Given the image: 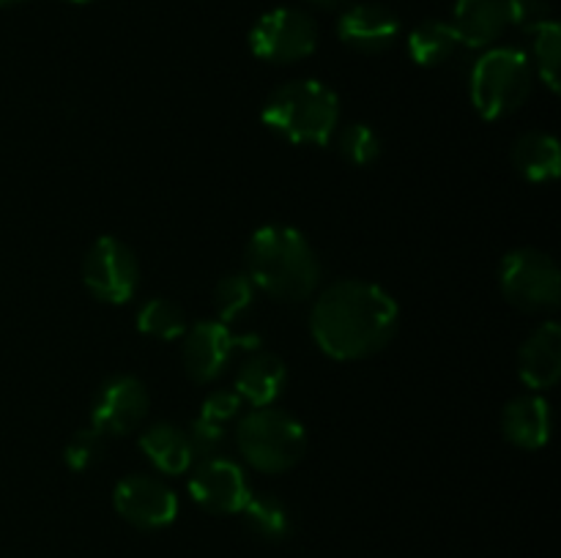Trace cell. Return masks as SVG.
<instances>
[{
	"instance_id": "ba28073f",
	"label": "cell",
	"mask_w": 561,
	"mask_h": 558,
	"mask_svg": "<svg viewBox=\"0 0 561 558\" xmlns=\"http://www.w3.org/2000/svg\"><path fill=\"white\" fill-rule=\"evenodd\" d=\"M318 25L307 11L272 9L252 25L250 49L266 63H296L316 53Z\"/></svg>"
},
{
	"instance_id": "484cf974",
	"label": "cell",
	"mask_w": 561,
	"mask_h": 558,
	"mask_svg": "<svg viewBox=\"0 0 561 558\" xmlns=\"http://www.w3.org/2000/svg\"><path fill=\"white\" fill-rule=\"evenodd\" d=\"M107 435L104 432H99L96 427H88V430H80L71 435V441L66 443V465H69L71 470H88L91 465H96L99 460L104 457V446H107Z\"/></svg>"
},
{
	"instance_id": "e0dca14e",
	"label": "cell",
	"mask_w": 561,
	"mask_h": 558,
	"mask_svg": "<svg viewBox=\"0 0 561 558\" xmlns=\"http://www.w3.org/2000/svg\"><path fill=\"white\" fill-rule=\"evenodd\" d=\"M502 430L504 438L520 449L546 446L551 435V405L537 394L510 399L502 414Z\"/></svg>"
},
{
	"instance_id": "277c9868",
	"label": "cell",
	"mask_w": 561,
	"mask_h": 558,
	"mask_svg": "<svg viewBox=\"0 0 561 558\" xmlns=\"http://www.w3.org/2000/svg\"><path fill=\"white\" fill-rule=\"evenodd\" d=\"M535 82L529 55L515 47L485 49L469 74V96L485 120L513 115L526 104Z\"/></svg>"
},
{
	"instance_id": "5b68a950",
	"label": "cell",
	"mask_w": 561,
	"mask_h": 558,
	"mask_svg": "<svg viewBox=\"0 0 561 558\" xmlns=\"http://www.w3.org/2000/svg\"><path fill=\"white\" fill-rule=\"evenodd\" d=\"M241 457L261 474H283L301 460L307 432L301 421L277 408H255L236 427Z\"/></svg>"
},
{
	"instance_id": "f546056e",
	"label": "cell",
	"mask_w": 561,
	"mask_h": 558,
	"mask_svg": "<svg viewBox=\"0 0 561 558\" xmlns=\"http://www.w3.org/2000/svg\"><path fill=\"white\" fill-rule=\"evenodd\" d=\"M312 5H321V9H337V5H343L345 0H310Z\"/></svg>"
},
{
	"instance_id": "7a4b0ae2",
	"label": "cell",
	"mask_w": 561,
	"mask_h": 558,
	"mask_svg": "<svg viewBox=\"0 0 561 558\" xmlns=\"http://www.w3.org/2000/svg\"><path fill=\"white\" fill-rule=\"evenodd\" d=\"M247 277L279 301L310 299L321 282V263L310 241L288 224L257 228L247 241Z\"/></svg>"
},
{
	"instance_id": "4fadbf2b",
	"label": "cell",
	"mask_w": 561,
	"mask_h": 558,
	"mask_svg": "<svg viewBox=\"0 0 561 558\" xmlns=\"http://www.w3.org/2000/svg\"><path fill=\"white\" fill-rule=\"evenodd\" d=\"M337 36L356 53H383L398 42L400 20L387 5L356 3L340 14Z\"/></svg>"
},
{
	"instance_id": "4316f807",
	"label": "cell",
	"mask_w": 561,
	"mask_h": 558,
	"mask_svg": "<svg viewBox=\"0 0 561 558\" xmlns=\"http://www.w3.org/2000/svg\"><path fill=\"white\" fill-rule=\"evenodd\" d=\"M186 438H190V446L195 457H217V452L225 443V427L206 419V416H197L190 425V430H186Z\"/></svg>"
},
{
	"instance_id": "3957f363",
	"label": "cell",
	"mask_w": 561,
	"mask_h": 558,
	"mask_svg": "<svg viewBox=\"0 0 561 558\" xmlns=\"http://www.w3.org/2000/svg\"><path fill=\"white\" fill-rule=\"evenodd\" d=\"M263 124L296 146H327L337 131V93L318 80H290L268 93Z\"/></svg>"
},
{
	"instance_id": "603a6c76",
	"label": "cell",
	"mask_w": 561,
	"mask_h": 558,
	"mask_svg": "<svg viewBox=\"0 0 561 558\" xmlns=\"http://www.w3.org/2000/svg\"><path fill=\"white\" fill-rule=\"evenodd\" d=\"M255 284L247 274H228L214 288V306L222 323H233L244 315L255 301Z\"/></svg>"
},
{
	"instance_id": "7402d4cb",
	"label": "cell",
	"mask_w": 561,
	"mask_h": 558,
	"mask_svg": "<svg viewBox=\"0 0 561 558\" xmlns=\"http://www.w3.org/2000/svg\"><path fill=\"white\" fill-rule=\"evenodd\" d=\"M137 328L153 339H179L184 337L190 323L179 304L168 299H151L137 312Z\"/></svg>"
},
{
	"instance_id": "1f68e13d",
	"label": "cell",
	"mask_w": 561,
	"mask_h": 558,
	"mask_svg": "<svg viewBox=\"0 0 561 558\" xmlns=\"http://www.w3.org/2000/svg\"><path fill=\"white\" fill-rule=\"evenodd\" d=\"M69 3H91V0H69Z\"/></svg>"
},
{
	"instance_id": "44dd1931",
	"label": "cell",
	"mask_w": 561,
	"mask_h": 558,
	"mask_svg": "<svg viewBox=\"0 0 561 558\" xmlns=\"http://www.w3.org/2000/svg\"><path fill=\"white\" fill-rule=\"evenodd\" d=\"M247 528L266 542H283L290 534V512L283 498L272 492H250L241 507Z\"/></svg>"
},
{
	"instance_id": "6da1fadb",
	"label": "cell",
	"mask_w": 561,
	"mask_h": 558,
	"mask_svg": "<svg viewBox=\"0 0 561 558\" xmlns=\"http://www.w3.org/2000/svg\"><path fill=\"white\" fill-rule=\"evenodd\" d=\"M398 321L400 310L387 290L362 279H343L321 290L310 312V332L327 356L356 361L387 348Z\"/></svg>"
},
{
	"instance_id": "f1b7e54d",
	"label": "cell",
	"mask_w": 561,
	"mask_h": 558,
	"mask_svg": "<svg viewBox=\"0 0 561 558\" xmlns=\"http://www.w3.org/2000/svg\"><path fill=\"white\" fill-rule=\"evenodd\" d=\"M241 397L236 392H211L206 399H203V414L206 419L217 421V425H225V421H230L233 416H239L241 410Z\"/></svg>"
},
{
	"instance_id": "2e32d148",
	"label": "cell",
	"mask_w": 561,
	"mask_h": 558,
	"mask_svg": "<svg viewBox=\"0 0 561 558\" xmlns=\"http://www.w3.org/2000/svg\"><path fill=\"white\" fill-rule=\"evenodd\" d=\"M285 383H288L285 361L274 353H255L236 372L233 392L252 408H268L283 394Z\"/></svg>"
},
{
	"instance_id": "cb8c5ba5",
	"label": "cell",
	"mask_w": 561,
	"mask_h": 558,
	"mask_svg": "<svg viewBox=\"0 0 561 558\" xmlns=\"http://www.w3.org/2000/svg\"><path fill=\"white\" fill-rule=\"evenodd\" d=\"M535 69L540 74V80L546 82L548 91L559 93V69H561V31L557 20H551L548 25L537 27L535 33Z\"/></svg>"
},
{
	"instance_id": "8fae6325",
	"label": "cell",
	"mask_w": 561,
	"mask_h": 558,
	"mask_svg": "<svg viewBox=\"0 0 561 558\" xmlns=\"http://www.w3.org/2000/svg\"><path fill=\"white\" fill-rule=\"evenodd\" d=\"M190 496L211 514H233L250 498L247 476L233 460L206 457L190 476Z\"/></svg>"
},
{
	"instance_id": "ffe728a7",
	"label": "cell",
	"mask_w": 561,
	"mask_h": 558,
	"mask_svg": "<svg viewBox=\"0 0 561 558\" xmlns=\"http://www.w3.org/2000/svg\"><path fill=\"white\" fill-rule=\"evenodd\" d=\"M463 47L453 22L425 20L411 31L409 53L420 66H442Z\"/></svg>"
},
{
	"instance_id": "30bf717a",
	"label": "cell",
	"mask_w": 561,
	"mask_h": 558,
	"mask_svg": "<svg viewBox=\"0 0 561 558\" xmlns=\"http://www.w3.org/2000/svg\"><path fill=\"white\" fill-rule=\"evenodd\" d=\"M148 392L135 375H115L93 397L91 425L104 435H126L146 421Z\"/></svg>"
},
{
	"instance_id": "52a82bcc",
	"label": "cell",
	"mask_w": 561,
	"mask_h": 558,
	"mask_svg": "<svg viewBox=\"0 0 561 558\" xmlns=\"http://www.w3.org/2000/svg\"><path fill=\"white\" fill-rule=\"evenodd\" d=\"M82 282L93 299L104 304H126L140 284V263L129 244L115 235H102L82 260Z\"/></svg>"
},
{
	"instance_id": "8992f818",
	"label": "cell",
	"mask_w": 561,
	"mask_h": 558,
	"mask_svg": "<svg viewBox=\"0 0 561 558\" xmlns=\"http://www.w3.org/2000/svg\"><path fill=\"white\" fill-rule=\"evenodd\" d=\"M504 299L524 312H551L561 301V271L551 255L540 249H513L499 268Z\"/></svg>"
},
{
	"instance_id": "d4e9b609",
	"label": "cell",
	"mask_w": 561,
	"mask_h": 558,
	"mask_svg": "<svg viewBox=\"0 0 561 558\" xmlns=\"http://www.w3.org/2000/svg\"><path fill=\"white\" fill-rule=\"evenodd\" d=\"M337 151L351 164L365 167V164H373L381 156V140H378V135L367 124H348L340 131Z\"/></svg>"
},
{
	"instance_id": "7c38bea8",
	"label": "cell",
	"mask_w": 561,
	"mask_h": 558,
	"mask_svg": "<svg viewBox=\"0 0 561 558\" xmlns=\"http://www.w3.org/2000/svg\"><path fill=\"white\" fill-rule=\"evenodd\" d=\"M236 342L239 337H233L222 321H197L195 326L186 328L184 364L192 381H217L233 356Z\"/></svg>"
},
{
	"instance_id": "9a60e30c",
	"label": "cell",
	"mask_w": 561,
	"mask_h": 558,
	"mask_svg": "<svg viewBox=\"0 0 561 558\" xmlns=\"http://www.w3.org/2000/svg\"><path fill=\"white\" fill-rule=\"evenodd\" d=\"M453 27L463 47H491L510 27L507 0H458L455 3Z\"/></svg>"
},
{
	"instance_id": "83f0119b",
	"label": "cell",
	"mask_w": 561,
	"mask_h": 558,
	"mask_svg": "<svg viewBox=\"0 0 561 558\" xmlns=\"http://www.w3.org/2000/svg\"><path fill=\"white\" fill-rule=\"evenodd\" d=\"M507 9L510 25L520 27L526 33H535L537 27L548 25L553 20L548 0H507Z\"/></svg>"
},
{
	"instance_id": "5bb4252c",
	"label": "cell",
	"mask_w": 561,
	"mask_h": 558,
	"mask_svg": "<svg viewBox=\"0 0 561 558\" xmlns=\"http://www.w3.org/2000/svg\"><path fill=\"white\" fill-rule=\"evenodd\" d=\"M518 370L526 386L535 392L557 386L561 377V326L557 321L542 323L531 332L518 353Z\"/></svg>"
},
{
	"instance_id": "ac0fdd59",
	"label": "cell",
	"mask_w": 561,
	"mask_h": 558,
	"mask_svg": "<svg viewBox=\"0 0 561 558\" xmlns=\"http://www.w3.org/2000/svg\"><path fill=\"white\" fill-rule=\"evenodd\" d=\"M140 449L162 474L170 476L184 474V470H190V465L195 463V454H192L186 430L168 425V421H159V425L148 427L140 435Z\"/></svg>"
},
{
	"instance_id": "9c48e42d",
	"label": "cell",
	"mask_w": 561,
	"mask_h": 558,
	"mask_svg": "<svg viewBox=\"0 0 561 558\" xmlns=\"http://www.w3.org/2000/svg\"><path fill=\"white\" fill-rule=\"evenodd\" d=\"M113 507L135 528L157 531L173 523L179 514V498L157 476L131 474L115 485Z\"/></svg>"
},
{
	"instance_id": "4dcf8cb0",
	"label": "cell",
	"mask_w": 561,
	"mask_h": 558,
	"mask_svg": "<svg viewBox=\"0 0 561 558\" xmlns=\"http://www.w3.org/2000/svg\"><path fill=\"white\" fill-rule=\"evenodd\" d=\"M14 3H22V0H0V5H14Z\"/></svg>"
},
{
	"instance_id": "d6986e66",
	"label": "cell",
	"mask_w": 561,
	"mask_h": 558,
	"mask_svg": "<svg viewBox=\"0 0 561 558\" xmlns=\"http://www.w3.org/2000/svg\"><path fill=\"white\" fill-rule=\"evenodd\" d=\"M513 164L524 178L537 181H553L561 170V153L557 137L546 135V131H526L515 140L513 146Z\"/></svg>"
}]
</instances>
